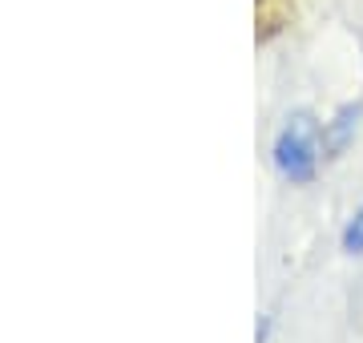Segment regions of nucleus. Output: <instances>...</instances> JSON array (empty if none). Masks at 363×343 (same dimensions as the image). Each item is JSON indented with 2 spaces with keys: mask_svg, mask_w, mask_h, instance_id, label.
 Wrapping results in <instances>:
<instances>
[{
  "mask_svg": "<svg viewBox=\"0 0 363 343\" xmlns=\"http://www.w3.org/2000/svg\"><path fill=\"white\" fill-rule=\"evenodd\" d=\"M355 130H359V106H343L331 121H323V154L339 158L355 142Z\"/></svg>",
  "mask_w": 363,
  "mask_h": 343,
  "instance_id": "2",
  "label": "nucleus"
},
{
  "mask_svg": "<svg viewBox=\"0 0 363 343\" xmlns=\"http://www.w3.org/2000/svg\"><path fill=\"white\" fill-rule=\"evenodd\" d=\"M343 251H351V254H363V206H359L355 214H351L347 230H343Z\"/></svg>",
  "mask_w": 363,
  "mask_h": 343,
  "instance_id": "3",
  "label": "nucleus"
},
{
  "mask_svg": "<svg viewBox=\"0 0 363 343\" xmlns=\"http://www.w3.org/2000/svg\"><path fill=\"white\" fill-rule=\"evenodd\" d=\"M319 154H323V130L315 125L311 113H291L271 150L274 170L291 186H307L319 170Z\"/></svg>",
  "mask_w": 363,
  "mask_h": 343,
  "instance_id": "1",
  "label": "nucleus"
}]
</instances>
